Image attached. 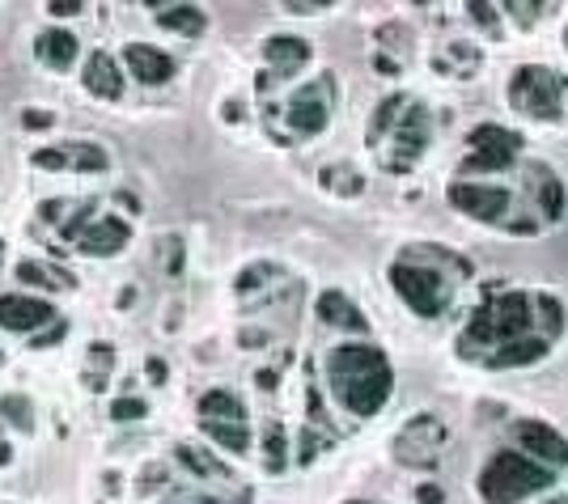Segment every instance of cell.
I'll return each instance as SVG.
<instances>
[{"mask_svg": "<svg viewBox=\"0 0 568 504\" xmlns=\"http://www.w3.org/2000/svg\"><path fill=\"white\" fill-rule=\"evenodd\" d=\"M123 60H128V72L140 85H166L174 77V60L166 56V51L149 47V43H128Z\"/></svg>", "mask_w": 568, "mask_h": 504, "instance_id": "cell-14", "label": "cell"}, {"mask_svg": "<svg viewBox=\"0 0 568 504\" xmlns=\"http://www.w3.org/2000/svg\"><path fill=\"white\" fill-rule=\"evenodd\" d=\"M51 13H56V17H77L85 5H81V0H56V5H47Z\"/></svg>", "mask_w": 568, "mask_h": 504, "instance_id": "cell-34", "label": "cell"}, {"mask_svg": "<svg viewBox=\"0 0 568 504\" xmlns=\"http://www.w3.org/2000/svg\"><path fill=\"white\" fill-rule=\"evenodd\" d=\"M441 449H446V424H441L437 416L407 420L399 428V437H395V458L403 466H416V471H429V466H437Z\"/></svg>", "mask_w": 568, "mask_h": 504, "instance_id": "cell-8", "label": "cell"}, {"mask_svg": "<svg viewBox=\"0 0 568 504\" xmlns=\"http://www.w3.org/2000/svg\"><path fill=\"white\" fill-rule=\"evenodd\" d=\"M284 449H289V441H284V428L272 420L268 424V466H272V471H280V466H284Z\"/></svg>", "mask_w": 568, "mask_h": 504, "instance_id": "cell-30", "label": "cell"}, {"mask_svg": "<svg viewBox=\"0 0 568 504\" xmlns=\"http://www.w3.org/2000/svg\"><path fill=\"white\" fill-rule=\"evenodd\" d=\"M77 250L81 255H119L123 246H128V221H119V216H90V225L77 233Z\"/></svg>", "mask_w": 568, "mask_h": 504, "instance_id": "cell-13", "label": "cell"}, {"mask_svg": "<svg viewBox=\"0 0 568 504\" xmlns=\"http://www.w3.org/2000/svg\"><path fill=\"white\" fill-rule=\"evenodd\" d=\"M318 318H323L327 327H340V331H357V335L365 331L361 310L344 293H323V297H318Z\"/></svg>", "mask_w": 568, "mask_h": 504, "instance_id": "cell-19", "label": "cell"}, {"mask_svg": "<svg viewBox=\"0 0 568 504\" xmlns=\"http://www.w3.org/2000/svg\"><path fill=\"white\" fill-rule=\"evenodd\" d=\"M0 416H5V424H13L17 432L34 428V407H30V399H22V394H5V399H0Z\"/></svg>", "mask_w": 568, "mask_h": 504, "instance_id": "cell-26", "label": "cell"}, {"mask_svg": "<svg viewBox=\"0 0 568 504\" xmlns=\"http://www.w3.org/2000/svg\"><path fill=\"white\" fill-rule=\"evenodd\" d=\"M547 344H552V339H547V335H522V339H513V344H505V348L488 352V356H484V365H492V369H518V365H535V360H543V356H547Z\"/></svg>", "mask_w": 568, "mask_h": 504, "instance_id": "cell-17", "label": "cell"}, {"mask_svg": "<svg viewBox=\"0 0 568 504\" xmlns=\"http://www.w3.org/2000/svg\"><path fill=\"white\" fill-rule=\"evenodd\" d=\"M149 373H153V382L162 386L166 382V360H157V356H149Z\"/></svg>", "mask_w": 568, "mask_h": 504, "instance_id": "cell-37", "label": "cell"}, {"mask_svg": "<svg viewBox=\"0 0 568 504\" xmlns=\"http://www.w3.org/2000/svg\"><path fill=\"white\" fill-rule=\"evenodd\" d=\"M318 9H331L327 0H293L289 13H318Z\"/></svg>", "mask_w": 568, "mask_h": 504, "instance_id": "cell-36", "label": "cell"}, {"mask_svg": "<svg viewBox=\"0 0 568 504\" xmlns=\"http://www.w3.org/2000/svg\"><path fill=\"white\" fill-rule=\"evenodd\" d=\"M369 136L374 140L386 136V144H390V153H382L386 170H412L424 157V149H429V140H433V119L412 98H386L378 106Z\"/></svg>", "mask_w": 568, "mask_h": 504, "instance_id": "cell-2", "label": "cell"}, {"mask_svg": "<svg viewBox=\"0 0 568 504\" xmlns=\"http://www.w3.org/2000/svg\"><path fill=\"white\" fill-rule=\"evenodd\" d=\"M157 26L179 30L187 39H195V34H204V13L195 5H170V9H157Z\"/></svg>", "mask_w": 568, "mask_h": 504, "instance_id": "cell-21", "label": "cell"}, {"mask_svg": "<svg viewBox=\"0 0 568 504\" xmlns=\"http://www.w3.org/2000/svg\"><path fill=\"white\" fill-rule=\"evenodd\" d=\"M471 9V17L475 22H484V26H496V13H492V5H484V0H475V5H467Z\"/></svg>", "mask_w": 568, "mask_h": 504, "instance_id": "cell-33", "label": "cell"}, {"mask_svg": "<svg viewBox=\"0 0 568 504\" xmlns=\"http://www.w3.org/2000/svg\"><path fill=\"white\" fill-rule=\"evenodd\" d=\"M64 331H68L64 322H51V327H47L43 335H34L30 344H34V348H51V344H56V339H64Z\"/></svg>", "mask_w": 568, "mask_h": 504, "instance_id": "cell-32", "label": "cell"}, {"mask_svg": "<svg viewBox=\"0 0 568 504\" xmlns=\"http://www.w3.org/2000/svg\"><path fill=\"white\" fill-rule=\"evenodd\" d=\"M331 102H335V81L331 72H323V77H314L297 89V94L289 98V106H284V115H289V128L297 136H318L331 123Z\"/></svg>", "mask_w": 568, "mask_h": 504, "instance_id": "cell-7", "label": "cell"}, {"mask_svg": "<svg viewBox=\"0 0 568 504\" xmlns=\"http://www.w3.org/2000/svg\"><path fill=\"white\" fill-rule=\"evenodd\" d=\"M327 386L348 416H378L395 390V369L374 344H340L327 356Z\"/></svg>", "mask_w": 568, "mask_h": 504, "instance_id": "cell-1", "label": "cell"}, {"mask_svg": "<svg viewBox=\"0 0 568 504\" xmlns=\"http://www.w3.org/2000/svg\"><path fill=\"white\" fill-rule=\"evenodd\" d=\"M212 420V424H242L246 420V407L238 394H229V390H208L204 399H200V424Z\"/></svg>", "mask_w": 568, "mask_h": 504, "instance_id": "cell-20", "label": "cell"}, {"mask_svg": "<svg viewBox=\"0 0 568 504\" xmlns=\"http://www.w3.org/2000/svg\"><path fill=\"white\" fill-rule=\"evenodd\" d=\"M323 187L327 191H344V195H361L365 191V178L352 170V166H327L323 170Z\"/></svg>", "mask_w": 568, "mask_h": 504, "instance_id": "cell-27", "label": "cell"}, {"mask_svg": "<svg viewBox=\"0 0 568 504\" xmlns=\"http://www.w3.org/2000/svg\"><path fill=\"white\" fill-rule=\"evenodd\" d=\"M111 416L123 424V420H145L149 416V403L145 399H115L111 403Z\"/></svg>", "mask_w": 568, "mask_h": 504, "instance_id": "cell-31", "label": "cell"}, {"mask_svg": "<svg viewBox=\"0 0 568 504\" xmlns=\"http://www.w3.org/2000/svg\"><path fill=\"white\" fill-rule=\"evenodd\" d=\"M509 102H513V111L552 123V119H560V106H564V77L547 64H526L513 72Z\"/></svg>", "mask_w": 568, "mask_h": 504, "instance_id": "cell-6", "label": "cell"}, {"mask_svg": "<svg viewBox=\"0 0 568 504\" xmlns=\"http://www.w3.org/2000/svg\"><path fill=\"white\" fill-rule=\"evenodd\" d=\"M179 462L187 466V471H191L195 479H212V483L229 479V466H225V462H217L212 454H204V449H195V445H179Z\"/></svg>", "mask_w": 568, "mask_h": 504, "instance_id": "cell-22", "label": "cell"}, {"mask_svg": "<svg viewBox=\"0 0 568 504\" xmlns=\"http://www.w3.org/2000/svg\"><path fill=\"white\" fill-rule=\"evenodd\" d=\"M552 483H556L552 466L526 458L518 449H501V454H492L488 466L479 471V496L488 504H518V500L547 492Z\"/></svg>", "mask_w": 568, "mask_h": 504, "instance_id": "cell-4", "label": "cell"}, {"mask_svg": "<svg viewBox=\"0 0 568 504\" xmlns=\"http://www.w3.org/2000/svg\"><path fill=\"white\" fill-rule=\"evenodd\" d=\"M420 500L424 504H441V492L437 488H420Z\"/></svg>", "mask_w": 568, "mask_h": 504, "instance_id": "cell-38", "label": "cell"}, {"mask_svg": "<svg viewBox=\"0 0 568 504\" xmlns=\"http://www.w3.org/2000/svg\"><path fill=\"white\" fill-rule=\"evenodd\" d=\"M450 204L458 212L475 216V221H488V225H505L509 212H513V200L505 187H492V183H471V178H458L450 183Z\"/></svg>", "mask_w": 568, "mask_h": 504, "instance_id": "cell-10", "label": "cell"}, {"mask_svg": "<svg viewBox=\"0 0 568 504\" xmlns=\"http://www.w3.org/2000/svg\"><path fill=\"white\" fill-rule=\"evenodd\" d=\"M467 144H471V157L463 161V178L467 174H479V170H505L513 157H518V149H522V136L518 132H509V128H501V123H479V128L467 136Z\"/></svg>", "mask_w": 568, "mask_h": 504, "instance_id": "cell-9", "label": "cell"}, {"mask_svg": "<svg viewBox=\"0 0 568 504\" xmlns=\"http://www.w3.org/2000/svg\"><path fill=\"white\" fill-rule=\"evenodd\" d=\"M85 89H90L94 98H106V102L123 98V68L106 56V51H94V56L85 60Z\"/></svg>", "mask_w": 568, "mask_h": 504, "instance_id": "cell-16", "label": "cell"}, {"mask_svg": "<svg viewBox=\"0 0 568 504\" xmlns=\"http://www.w3.org/2000/svg\"><path fill=\"white\" fill-rule=\"evenodd\" d=\"M56 322V310L43 297H26V293H5L0 297V327L17 331V335H39L43 327Z\"/></svg>", "mask_w": 568, "mask_h": 504, "instance_id": "cell-11", "label": "cell"}, {"mask_svg": "<svg viewBox=\"0 0 568 504\" xmlns=\"http://www.w3.org/2000/svg\"><path fill=\"white\" fill-rule=\"evenodd\" d=\"M22 123H26V128H51V115L34 106V111H26V115H22Z\"/></svg>", "mask_w": 568, "mask_h": 504, "instance_id": "cell-35", "label": "cell"}, {"mask_svg": "<svg viewBox=\"0 0 568 504\" xmlns=\"http://www.w3.org/2000/svg\"><path fill=\"white\" fill-rule=\"evenodd\" d=\"M34 56H39L47 68L64 72L68 64L77 60V34H68V30H43L39 39H34Z\"/></svg>", "mask_w": 568, "mask_h": 504, "instance_id": "cell-18", "label": "cell"}, {"mask_svg": "<svg viewBox=\"0 0 568 504\" xmlns=\"http://www.w3.org/2000/svg\"><path fill=\"white\" fill-rule=\"evenodd\" d=\"M13 462V449H9V441H0V466H9Z\"/></svg>", "mask_w": 568, "mask_h": 504, "instance_id": "cell-39", "label": "cell"}, {"mask_svg": "<svg viewBox=\"0 0 568 504\" xmlns=\"http://www.w3.org/2000/svg\"><path fill=\"white\" fill-rule=\"evenodd\" d=\"M200 428H204L221 449H229V454H246V449H251V428H246V420H242V424H212V420H204Z\"/></svg>", "mask_w": 568, "mask_h": 504, "instance_id": "cell-24", "label": "cell"}, {"mask_svg": "<svg viewBox=\"0 0 568 504\" xmlns=\"http://www.w3.org/2000/svg\"><path fill=\"white\" fill-rule=\"evenodd\" d=\"M17 280H26V284H39V288H68L73 284V276L68 272H51V267H43V263H34V259H22L17 263Z\"/></svg>", "mask_w": 568, "mask_h": 504, "instance_id": "cell-25", "label": "cell"}, {"mask_svg": "<svg viewBox=\"0 0 568 504\" xmlns=\"http://www.w3.org/2000/svg\"><path fill=\"white\" fill-rule=\"evenodd\" d=\"M60 149H64L68 170H81V174L106 170V153L98 149V144H90V140H68V144H60Z\"/></svg>", "mask_w": 568, "mask_h": 504, "instance_id": "cell-23", "label": "cell"}, {"mask_svg": "<svg viewBox=\"0 0 568 504\" xmlns=\"http://www.w3.org/2000/svg\"><path fill=\"white\" fill-rule=\"evenodd\" d=\"M560 208H564L560 178H543V212H547V221H560Z\"/></svg>", "mask_w": 568, "mask_h": 504, "instance_id": "cell-29", "label": "cell"}, {"mask_svg": "<svg viewBox=\"0 0 568 504\" xmlns=\"http://www.w3.org/2000/svg\"><path fill=\"white\" fill-rule=\"evenodd\" d=\"M552 504H560V500H552Z\"/></svg>", "mask_w": 568, "mask_h": 504, "instance_id": "cell-41", "label": "cell"}, {"mask_svg": "<svg viewBox=\"0 0 568 504\" xmlns=\"http://www.w3.org/2000/svg\"><path fill=\"white\" fill-rule=\"evenodd\" d=\"M513 437H518V445L526 449V458L552 466V471H560V466L568 462V445H564V437H560L552 424H543V420H522L518 428H513Z\"/></svg>", "mask_w": 568, "mask_h": 504, "instance_id": "cell-12", "label": "cell"}, {"mask_svg": "<svg viewBox=\"0 0 568 504\" xmlns=\"http://www.w3.org/2000/svg\"><path fill=\"white\" fill-rule=\"evenodd\" d=\"M263 60H268L272 77H293V72L310 60V43L293 39V34H276V39L263 43Z\"/></svg>", "mask_w": 568, "mask_h": 504, "instance_id": "cell-15", "label": "cell"}, {"mask_svg": "<svg viewBox=\"0 0 568 504\" xmlns=\"http://www.w3.org/2000/svg\"><path fill=\"white\" fill-rule=\"evenodd\" d=\"M348 504H365V500H348Z\"/></svg>", "mask_w": 568, "mask_h": 504, "instance_id": "cell-40", "label": "cell"}, {"mask_svg": "<svg viewBox=\"0 0 568 504\" xmlns=\"http://www.w3.org/2000/svg\"><path fill=\"white\" fill-rule=\"evenodd\" d=\"M390 284H395V293L412 305L420 318L446 314V305L454 301V280L441 272V267L420 263V259H403L390 267Z\"/></svg>", "mask_w": 568, "mask_h": 504, "instance_id": "cell-5", "label": "cell"}, {"mask_svg": "<svg viewBox=\"0 0 568 504\" xmlns=\"http://www.w3.org/2000/svg\"><path fill=\"white\" fill-rule=\"evenodd\" d=\"M535 310H543L547 339H556V335H560V327H564V318H560V301H556V297H547V293H539V297H535Z\"/></svg>", "mask_w": 568, "mask_h": 504, "instance_id": "cell-28", "label": "cell"}, {"mask_svg": "<svg viewBox=\"0 0 568 504\" xmlns=\"http://www.w3.org/2000/svg\"><path fill=\"white\" fill-rule=\"evenodd\" d=\"M0 360H5V356H0Z\"/></svg>", "mask_w": 568, "mask_h": 504, "instance_id": "cell-42", "label": "cell"}, {"mask_svg": "<svg viewBox=\"0 0 568 504\" xmlns=\"http://www.w3.org/2000/svg\"><path fill=\"white\" fill-rule=\"evenodd\" d=\"M530 331H535V297L530 293H505V297L488 301L484 310L471 318V327L463 331L458 344H463V356L471 352V356L484 360L488 352L505 348V344H513V339H522Z\"/></svg>", "mask_w": 568, "mask_h": 504, "instance_id": "cell-3", "label": "cell"}]
</instances>
